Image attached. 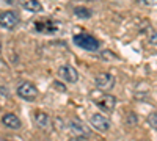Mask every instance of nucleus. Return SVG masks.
Returning <instances> with one entry per match:
<instances>
[{"mask_svg":"<svg viewBox=\"0 0 157 141\" xmlns=\"http://www.w3.org/2000/svg\"><path fill=\"white\" fill-rule=\"evenodd\" d=\"M2 122H3V125L5 127H8V129H11V130H17V129H21V119L16 116V114H13V113H8V114H5V116L2 118Z\"/></svg>","mask_w":157,"mask_h":141,"instance_id":"obj_8","label":"nucleus"},{"mask_svg":"<svg viewBox=\"0 0 157 141\" xmlns=\"http://www.w3.org/2000/svg\"><path fill=\"white\" fill-rule=\"evenodd\" d=\"M94 102H96V105L104 111H112L116 105V99L112 94H107V93H102L101 96H96Z\"/></svg>","mask_w":157,"mask_h":141,"instance_id":"obj_5","label":"nucleus"},{"mask_svg":"<svg viewBox=\"0 0 157 141\" xmlns=\"http://www.w3.org/2000/svg\"><path fill=\"white\" fill-rule=\"evenodd\" d=\"M127 121H129V124H132V125H134V124L137 122V118H135V114L129 113V114H127Z\"/></svg>","mask_w":157,"mask_h":141,"instance_id":"obj_16","label":"nucleus"},{"mask_svg":"<svg viewBox=\"0 0 157 141\" xmlns=\"http://www.w3.org/2000/svg\"><path fill=\"white\" fill-rule=\"evenodd\" d=\"M3 141H5V139H3Z\"/></svg>","mask_w":157,"mask_h":141,"instance_id":"obj_21","label":"nucleus"},{"mask_svg":"<svg viewBox=\"0 0 157 141\" xmlns=\"http://www.w3.org/2000/svg\"><path fill=\"white\" fill-rule=\"evenodd\" d=\"M58 75L61 77L63 80H66L68 83H75V82L78 80V74H77V71H75L72 66H69V65L60 66V69H58Z\"/></svg>","mask_w":157,"mask_h":141,"instance_id":"obj_7","label":"nucleus"},{"mask_svg":"<svg viewBox=\"0 0 157 141\" xmlns=\"http://www.w3.org/2000/svg\"><path fill=\"white\" fill-rule=\"evenodd\" d=\"M17 94L19 97H22L24 100H35L38 97V89L35 85H32L30 82H22L17 86Z\"/></svg>","mask_w":157,"mask_h":141,"instance_id":"obj_3","label":"nucleus"},{"mask_svg":"<svg viewBox=\"0 0 157 141\" xmlns=\"http://www.w3.org/2000/svg\"><path fill=\"white\" fill-rule=\"evenodd\" d=\"M148 124L152 127L154 130H157V111H152V113H149V116H148Z\"/></svg>","mask_w":157,"mask_h":141,"instance_id":"obj_13","label":"nucleus"},{"mask_svg":"<svg viewBox=\"0 0 157 141\" xmlns=\"http://www.w3.org/2000/svg\"><path fill=\"white\" fill-rule=\"evenodd\" d=\"M0 24H2V28L5 30H13L19 24V16L14 11H3L0 14Z\"/></svg>","mask_w":157,"mask_h":141,"instance_id":"obj_4","label":"nucleus"},{"mask_svg":"<svg viewBox=\"0 0 157 141\" xmlns=\"http://www.w3.org/2000/svg\"><path fill=\"white\" fill-rule=\"evenodd\" d=\"M149 43L157 47V32H152V33L149 35Z\"/></svg>","mask_w":157,"mask_h":141,"instance_id":"obj_15","label":"nucleus"},{"mask_svg":"<svg viewBox=\"0 0 157 141\" xmlns=\"http://www.w3.org/2000/svg\"><path fill=\"white\" fill-rule=\"evenodd\" d=\"M19 5L24 9L30 11V13H39V11H43V5L39 3L38 0H19Z\"/></svg>","mask_w":157,"mask_h":141,"instance_id":"obj_10","label":"nucleus"},{"mask_svg":"<svg viewBox=\"0 0 157 141\" xmlns=\"http://www.w3.org/2000/svg\"><path fill=\"white\" fill-rule=\"evenodd\" d=\"M138 3H141V5H146V6H154V5H157V0H137Z\"/></svg>","mask_w":157,"mask_h":141,"instance_id":"obj_14","label":"nucleus"},{"mask_svg":"<svg viewBox=\"0 0 157 141\" xmlns=\"http://www.w3.org/2000/svg\"><path fill=\"white\" fill-rule=\"evenodd\" d=\"M3 2H6V3H13L14 0H3Z\"/></svg>","mask_w":157,"mask_h":141,"instance_id":"obj_20","label":"nucleus"},{"mask_svg":"<svg viewBox=\"0 0 157 141\" xmlns=\"http://www.w3.org/2000/svg\"><path fill=\"white\" fill-rule=\"evenodd\" d=\"M90 122H91V125H93L96 130H99V132H107V130L110 129V121H109L105 116L99 114V113H94L93 116L90 118Z\"/></svg>","mask_w":157,"mask_h":141,"instance_id":"obj_6","label":"nucleus"},{"mask_svg":"<svg viewBox=\"0 0 157 141\" xmlns=\"http://www.w3.org/2000/svg\"><path fill=\"white\" fill-rule=\"evenodd\" d=\"M54 86H55V89L58 88L60 91H64V88H63V85H61V83H57V82H55V83H54Z\"/></svg>","mask_w":157,"mask_h":141,"instance_id":"obj_18","label":"nucleus"},{"mask_svg":"<svg viewBox=\"0 0 157 141\" xmlns=\"http://www.w3.org/2000/svg\"><path fill=\"white\" fill-rule=\"evenodd\" d=\"M35 124L39 127V129H47L49 124H50V118H49V114L41 111V110H36L35 111Z\"/></svg>","mask_w":157,"mask_h":141,"instance_id":"obj_9","label":"nucleus"},{"mask_svg":"<svg viewBox=\"0 0 157 141\" xmlns=\"http://www.w3.org/2000/svg\"><path fill=\"white\" fill-rule=\"evenodd\" d=\"M96 86L101 89V91L107 93L115 86V77L110 72H101L96 75Z\"/></svg>","mask_w":157,"mask_h":141,"instance_id":"obj_2","label":"nucleus"},{"mask_svg":"<svg viewBox=\"0 0 157 141\" xmlns=\"http://www.w3.org/2000/svg\"><path fill=\"white\" fill-rule=\"evenodd\" d=\"M69 141H85L83 138H78V136H75V138H71Z\"/></svg>","mask_w":157,"mask_h":141,"instance_id":"obj_19","label":"nucleus"},{"mask_svg":"<svg viewBox=\"0 0 157 141\" xmlns=\"http://www.w3.org/2000/svg\"><path fill=\"white\" fill-rule=\"evenodd\" d=\"M0 89H2V99H6V97H8V91L5 89V85L0 86Z\"/></svg>","mask_w":157,"mask_h":141,"instance_id":"obj_17","label":"nucleus"},{"mask_svg":"<svg viewBox=\"0 0 157 141\" xmlns=\"http://www.w3.org/2000/svg\"><path fill=\"white\" fill-rule=\"evenodd\" d=\"M69 129L75 133V135H83V136H90V130L86 129V127L83 124H80L78 121H71L69 122Z\"/></svg>","mask_w":157,"mask_h":141,"instance_id":"obj_11","label":"nucleus"},{"mask_svg":"<svg viewBox=\"0 0 157 141\" xmlns=\"http://www.w3.org/2000/svg\"><path fill=\"white\" fill-rule=\"evenodd\" d=\"M74 14L78 19H88V17L93 16V11L88 9V8H83V6H75L74 8Z\"/></svg>","mask_w":157,"mask_h":141,"instance_id":"obj_12","label":"nucleus"},{"mask_svg":"<svg viewBox=\"0 0 157 141\" xmlns=\"http://www.w3.org/2000/svg\"><path fill=\"white\" fill-rule=\"evenodd\" d=\"M72 41L77 47H80L83 50H88V52H98L99 50V41L94 36H91L88 33H78L72 38Z\"/></svg>","mask_w":157,"mask_h":141,"instance_id":"obj_1","label":"nucleus"}]
</instances>
